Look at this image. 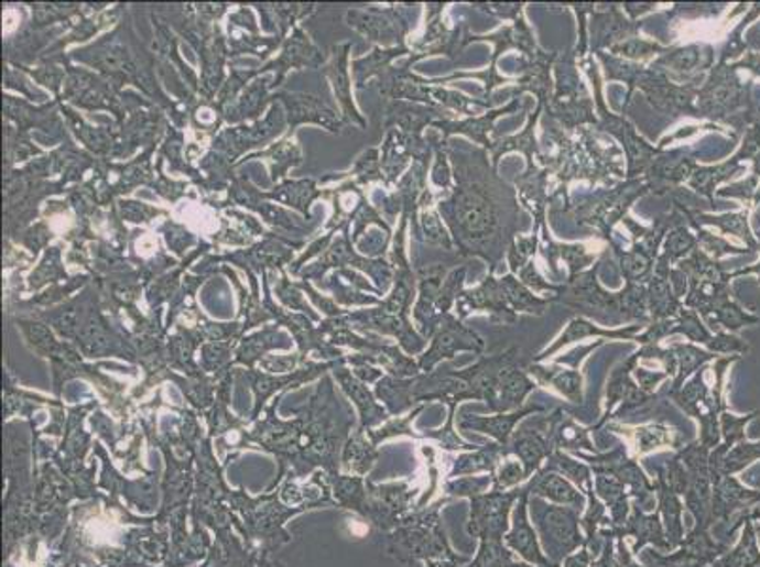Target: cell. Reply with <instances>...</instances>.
<instances>
[{
	"label": "cell",
	"instance_id": "6da1fadb",
	"mask_svg": "<svg viewBox=\"0 0 760 567\" xmlns=\"http://www.w3.org/2000/svg\"><path fill=\"white\" fill-rule=\"evenodd\" d=\"M528 513L535 532L540 535L541 548L553 564L562 566V561L566 560L569 554L585 547L587 539L580 532L583 516L577 509L564 508L530 495Z\"/></svg>",
	"mask_w": 760,
	"mask_h": 567
},
{
	"label": "cell",
	"instance_id": "7a4b0ae2",
	"mask_svg": "<svg viewBox=\"0 0 760 567\" xmlns=\"http://www.w3.org/2000/svg\"><path fill=\"white\" fill-rule=\"evenodd\" d=\"M524 484L513 490H488L485 494L469 498V516L466 532L475 539L503 541L511 527V513L521 500Z\"/></svg>",
	"mask_w": 760,
	"mask_h": 567
},
{
	"label": "cell",
	"instance_id": "3957f363",
	"mask_svg": "<svg viewBox=\"0 0 760 567\" xmlns=\"http://www.w3.org/2000/svg\"><path fill=\"white\" fill-rule=\"evenodd\" d=\"M575 456L579 460L587 461L590 468L606 469L609 473H614L628 488L633 503L651 513V509L654 508V498H656V487H654V481L649 479V475L641 469L640 460L632 458L625 445H619L611 452H575Z\"/></svg>",
	"mask_w": 760,
	"mask_h": 567
},
{
	"label": "cell",
	"instance_id": "277c9868",
	"mask_svg": "<svg viewBox=\"0 0 760 567\" xmlns=\"http://www.w3.org/2000/svg\"><path fill=\"white\" fill-rule=\"evenodd\" d=\"M677 458L687 469L688 487L685 492V509L693 514L696 526H714L712 522V469H709V448L704 447L701 440L681 448Z\"/></svg>",
	"mask_w": 760,
	"mask_h": 567
},
{
	"label": "cell",
	"instance_id": "5b68a950",
	"mask_svg": "<svg viewBox=\"0 0 760 567\" xmlns=\"http://www.w3.org/2000/svg\"><path fill=\"white\" fill-rule=\"evenodd\" d=\"M447 501L448 498H445L432 505V509L416 521L414 532L409 534V537H413L416 558L426 561L427 567H466L471 561L469 556L454 553L443 530L439 511Z\"/></svg>",
	"mask_w": 760,
	"mask_h": 567
},
{
	"label": "cell",
	"instance_id": "8992f818",
	"mask_svg": "<svg viewBox=\"0 0 760 567\" xmlns=\"http://www.w3.org/2000/svg\"><path fill=\"white\" fill-rule=\"evenodd\" d=\"M728 553V545L717 543L709 534V527L696 526L685 535L680 547L672 553H654L649 550L645 558L653 561L654 567H709Z\"/></svg>",
	"mask_w": 760,
	"mask_h": 567
},
{
	"label": "cell",
	"instance_id": "52a82bcc",
	"mask_svg": "<svg viewBox=\"0 0 760 567\" xmlns=\"http://www.w3.org/2000/svg\"><path fill=\"white\" fill-rule=\"evenodd\" d=\"M598 535H611V537H622L628 539L632 537L633 556H640L643 548L651 547L659 548L661 553H672L670 541L666 537V530L662 524L661 513L659 511H643L640 505H636L632 501V511L628 516L627 522L622 526H604L598 530Z\"/></svg>",
	"mask_w": 760,
	"mask_h": 567
},
{
	"label": "cell",
	"instance_id": "ba28073f",
	"mask_svg": "<svg viewBox=\"0 0 760 567\" xmlns=\"http://www.w3.org/2000/svg\"><path fill=\"white\" fill-rule=\"evenodd\" d=\"M528 503H530V494H528L526 488H524L521 500L517 501L513 513H511V527H509V532L503 537V543L522 561L534 564V566H547V564H553V561L549 560L545 553H543V548H541L540 535H538L534 524L530 521Z\"/></svg>",
	"mask_w": 760,
	"mask_h": 567
},
{
	"label": "cell",
	"instance_id": "9c48e42d",
	"mask_svg": "<svg viewBox=\"0 0 760 567\" xmlns=\"http://www.w3.org/2000/svg\"><path fill=\"white\" fill-rule=\"evenodd\" d=\"M528 494L532 498H541L549 503L564 505V508L585 511L587 509V495L575 487L574 482L567 481L566 477L547 468H541L538 473L524 484Z\"/></svg>",
	"mask_w": 760,
	"mask_h": 567
},
{
	"label": "cell",
	"instance_id": "30bf717a",
	"mask_svg": "<svg viewBox=\"0 0 760 567\" xmlns=\"http://www.w3.org/2000/svg\"><path fill=\"white\" fill-rule=\"evenodd\" d=\"M611 432L622 435L630 447V456L641 460L643 456L659 450V448H683V439L680 434L670 426L662 424H649V426H611Z\"/></svg>",
	"mask_w": 760,
	"mask_h": 567
},
{
	"label": "cell",
	"instance_id": "8fae6325",
	"mask_svg": "<svg viewBox=\"0 0 760 567\" xmlns=\"http://www.w3.org/2000/svg\"><path fill=\"white\" fill-rule=\"evenodd\" d=\"M714 494H712V522L715 524H728L734 511L747 508L760 500V494L753 490H747L740 482L728 475H712Z\"/></svg>",
	"mask_w": 760,
	"mask_h": 567
},
{
	"label": "cell",
	"instance_id": "7c38bea8",
	"mask_svg": "<svg viewBox=\"0 0 760 567\" xmlns=\"http://www.w3.org/2000/svg\"><path fill=\"white\" fill-rule=\"evenodd\" d=\"M507 452L521 461L524 471H526L528 481H530L545 466L549 456L554 452V447L549 439L547 429L545 432L521 429L509 440Z\"/></svg>",
	"mask_w": 760,
	"mask_h": 567
},
{
	"label": "cell",
	"instance_id": "4fadbf2b",
	"mask_svg": "<svg viewBox=\"0 0 760 567\" xmlns=\"http://www.w3.org/2000/svg\"><path fill=\"white\" fill-rule=\"evenodd\" d=\"M509 452L506 447L498 443H488L485 447L466 450L454 458L450 464L453 468L448 471V479L458 477H475V475H490L496 477V471L500 468L501 461L506 460Z\"/></svg>",
	"mask_w": 760,
	"mask_h": 567
},
{
	"label": "cell",
	"instance_id": "5bb4252c",
	"mask_svg": "<svg viewBox=\"0 0 760 567\" xmlns=\"http://www.w3.org/2000/svg\"><path fill=\"white\" fill-rule=\"evenodd\" d=\"M594 473V490L606 505L611 526H622L632 511V498L628 488L606 469L590 468Z\"/></svg>",
	"mask_w": 760,
	"mask_h": 567
},
{
	"label": "cell",
	"instance_id": "9a60e30c",
	"mask_svg": "<svg viewBox=\"0 0 760 567\" xmlns=\"http://www.w3.org/2000/svg\"><path fill=\"white\" fill-rule=\"evenodd\" d=\"M654 487H656V503H659L656 511L661 513L670 547L675 550L685 539V526H683L685 501H683V495L677 494L674 488L662 479L661 475L654 477Z\"/></svg>",
	"mask_w": 760,
	"mask_h": 567
},
{
	"label": "cell",
	"instance_id": "2e32d148",
	"mask_svg": "<svg viewBox=\"0 0 760 567\" xmlns=\"http://www.w3.org/2000/svg\"><path fill=\"white\" fill-rule=\"evenodd\" d=\"M543 468L556 471V473L564 475L567 481L574 482L575 487L579 488L583 494L587 495V500L596 495L594 490V473L587 461L575 460L574 456H569L562 450H554L549 460L545 461Z\"/></svg>",
	"mask_w": 760,
	"mask_h": 567
},
{
	"label": "cell",
	"instance_id": "e0dca14e",
	"mask_svg": "<svg viewBox=\"0 0 760 567\" xmlns=\"http://www.w3.org/2000/svg\"><path fill=\"white\" fill-rule=\"evenodd\" d=\"M549 439L553 443L554 450L562 452L598 454L594 447L588 429L577 426L572 421H562L551 424L547 429Z\"/></svg>",
	"mask_w": 760,
	"mask_h": 567
},
{
	"label": "cell",
	"instance_id": "ac0fdd59",
	"mask_svg": "<svg viewBox=\"0 0 760 567\" xmlns=\"http://www.w3.org/2000/svg\"><path fill=\"white\" fill-rule=\"evenodd\" d=\"M528 411L521 413L509 414V416H493V418H482V416H466L460 422L462 429H469V432H480L492 437L501 447H509V440L513 435L514 424L521 421L522 416Z\"/></svg>",
	"mask_w": 760,
	"mask_h": 567
},
{
	"label": "cell",
	"instance_id": "d6986e66",
	"mask_svg": "<svg viewBox=\"0 0 760 567\" xmlns=\"http://www.w3.org/2000/svg\"><path fill=\"white\" fill-rule=\"evenodd\" d=\"M517 560L503 541L482 539L479 541V550L475 558L466 567H509Z\"/></svg>",
	"mask_w": 760,
	"mask_h": 567
},
{
	"label": "cell",
	"instance_id": "ffe728a7",
	"mask_svg": "<svg viewBox=\"0 0 760 567\" xmlns=\"http://www.w3.org/2000/svg\"><path fill=\"white\" fill-rule=\"evenodd\" d=\"M488 490H492V477L485 475V477H458V479H448L445 482V494L448 498H471V495L485 494Z\"/></svg>",
	"mask_w": 760,
	"mask_h": 567
},
{
	"label": "cell",
	"instance_id": "44dd1931",
	"mask_svg": "<svg viewBox=\"0 0 760 567\" xmlns=\"http://www.w3.org/2000/svg\"><path fill=\"white\" fill-rule=\"evenodd\" d=\"M526 482L528 477L524 466L513 456H507L506 460L501 461L498 471H496L492 490H513V488L522 487Z\"/></svg>",
	"mask_w": 760,
	"mask_h": 567
},
{
	"label": "cell",
	"instance_id": "7402d4cb",
	"mask_svg": "<svg viewBox=\"0 0 760 567\" xmlns=\"http://www.w3.org/2000/svg\"><path fill=\"white\" fill-rule=\"evenodd\" d=\"M598 537L604 541V545H601L600 556L594 558L593 567H622L617 560V553H615V548H617L615 537L611 535H598Z\"/></svg>",
	"mask_w": 760,
	"mask_h": 567
},
{
	"label": "cell",
	"instance_id": "603a6c76",
	"mask_svg": "<svg viewBox=\"0 0 760 567\" xmlns=\"http://www.w3.org/2000/svg\"><path fill=\"white\" fill-rule=\"evenodd\" d=\"M594 556L593 548L585 545L580 547L577 553L569 554L566 560L562 561V567H593Z\"/></svg>",
	"mask_w": 760,
	"mask_h": 567
},
{
	"label": "cell",
	"instance_id": "cb8c5ba5",
	"mask_svg": "<svg viewBox=\"0 0 760 567\" xmlns=\"http://www.w3.org/2000/svg\"><path fill=\"white\" fill-rule=\"evenodd\" d=\"M509 567H562L561 564H547V566H534V564H526V561H522L521 558H517V560L511 564Z\"/></svg>",
	"mask_w": 760,
	"mask_h": 567
}]
</instances>
